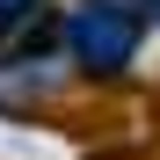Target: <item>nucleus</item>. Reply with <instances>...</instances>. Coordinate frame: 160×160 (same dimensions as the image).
<instances>
[{
	"mask_svg": "<svg viewBox=\"0 0 160 160\" xmlns=\"http://www.w3.org/2000/svg\"><path fill=\"white\" fill-rule=\"evenodd\" d=\"M138 29L146 22L124 8V0H88V8L66 22V44H73V58L88 73H124L131 51H138Z\"/></svg>",
	"mask_w": 160,
	"mask_h": 160,
	"instance_id": "obj_1",
	"label": "nucleus"
},
{
	"mask_svg": "<svg viewBox=\"0 0 160 160\" xmlns=\"http://www.w3.org/2000/svg\"><path fill=\"white\" fill-rule=\"evenodd\" d=\"M29 8H37V0H0V29H15V22L29 15Z\"/></svg>",
	"mask_w": 160,
	"mask_h": 160,
	"instance_id": "obj_2",
	"label": "nucleus"
}]
</instances>
